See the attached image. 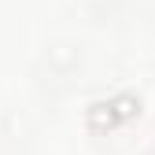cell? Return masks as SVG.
<instances>
[{"label":"cell","instance_id":"obj_1","mask_svg":"<svg viewBox=\"0 0 155 155\" xmlns=\"http://www.w3.org/2000/svg\"><path fill=\"white\" fill-rule=\"evenodd\" d=\"M85 126L96 129V133L118 126V111H114V104H111V100H92V104L85 107Z\"/></svg>","mask_w":155,"mask_h":155},{"label":"cell","instance_id":"obj_2","mask_svg":"<svg viewBox=\"0 0 155 155\" xmlns=\"http://www.w3.org/2000/svg\"><path fill=\"white\" fill-rule=\"evenodd\" d=\"M111 104H114V111H118V122L133 118V114H140V100H137L133 92H118V96H111Z\"/></svg>","mask_w":155,"mask_h":155}]
</instances>
